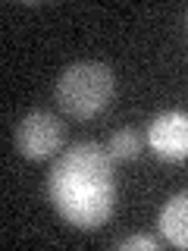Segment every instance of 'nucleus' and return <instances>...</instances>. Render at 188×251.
<instances>
[{
    "mask_svg": "<svg viewBox=\"0 0 188 251\" xmlns=\"http://www.w3.org/2000/svg\"><path fill=\"white\" fill-rule=\"evenodd\" d=\"M50 201L57 214L75 229H97L107 223L116 204L113 157L97 141H78L53 160Z\"/></svg>",
    "mask_w": 188,
    "mask_h": 251,
    "instance_id": "1",
    "label": "nucleus"
},
{
    "mask_svg": "<svg viewBox=\"0 0 188 251\" xmlns=\"http://www.w3.org/2000/svg\"><path fill=\"white\" fill-rule=\"evenodd\" d=\"M107 151H110L113 160H135L141 154V135L135 129H119V132H113Z\"/></svg>",
    "mask_w": 188,
    "mask_h": 251,
    "instance_id": "6",
    "label": "nucleus"
},
{
    "mask_svg": "<svg viewBox=\"0 0 188 251\" xmlns=\"http://www.w3.org/2000/svg\"><path fill=\"white\" fill-rule=\"evenodd\" d=\"M16 148L25 160H44L63 148V123L47 110H31L16 126Z\"/></svg>",
    "mask_w": 188,
    "mask_h": 251,
    "instance_id": "3",
    "label": "nucleus"
},
{
    "mask_svg": "<svg viewBox=\"0 0 188 251\" xmlns=\"http://www.w3.org/2000/svg\"><path fill=\"white\" fill-rule=\"evenodd\" d=\"M160 232L169 245L188 248V192H179L160 210Z\"/></svg>",
    "mask_w": 188,
    "mask_h": 251,
    "instance_id": "5",
    "label": "nucleus"
},
{
    "mask_svg": "<svg viewBox=\"0 0 188 251\" xmlns=\"http://www.w3.org/2000/svg\"><path fill=\"white\" fill-rule=\"evenodd\" d=\"M116 88L113 69L104 66V63H72V66L63 69V75L57 78V104L66 116L72 120H91L100 110L110 104Z\"/></svg>",
    "mask_w": 188,
    "mask_h": 251,
    "instance_id": "2",
    "label": "nucleus"
},
{
    "mask_svg": "<svg viewBox=\"0 0 188 251\" xmlns=\"http://www.w3.org/2000/svg\"><path fill=\"white\" fill-rule=\"evenodd\" d=\"M119 248H122V251H132V248H147V251H154V248H157V239H151V235H132V239H122V242H119Z\"/></svg>",
    "mask_w": 188,
    "mask_h": 251,
    "instance_id": "7",
    "label": "nucleus"
},
{
    "mask_svg": "<svg viewBox=\"0 0 188 251\" xmlns=\"http://www.w3.org/2000/svg\"><path fill=\"white\" fill-rule=\"evenodd\" d=\"M147 145L166 163L188 160V113L166 110V113L154 116L151 126H147Z\"/></svg>",
    "mask_w": 188,
    "mask_h": 251,
    "instance_id": "4",
    "label": "nucleus"
}]
</instances>
